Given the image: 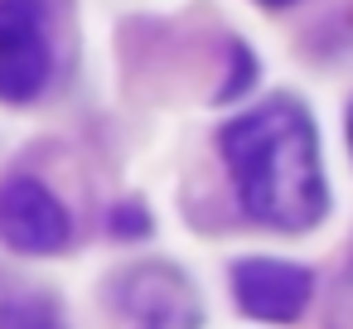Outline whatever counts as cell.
<instances>
[{"instance_id": "obj_1", "label": "cell", "mask_w": 353, "mask_h": 329, "mask_svg": "<svg viewBox=\"0 0 353 329\" xmlns=\"http://www.w3.org/2000/svg\"><path fill=\"white\" fill-rule=\"evenodd\" d=\"M218 146H223L232 189L256 223L305 232L324 218L329 189L319 165V136L300 102L271 97L242 112L237 121L223 126Z\"/></svg>"}, {"instance_id": "obj_2", "label": "cell", "mask_w": 353, "mask_h": 329, "mask_svg": "<svg viewBox=\"0 0 353 329\" xmlns=\"http://www.w3.org/2000/svg\"><path fill=\"white\" fill-rule=\"evenodd\" d=\"M54 54L39 0H0V102H34L49 83Z\"/></svg>"}, {"instance_id": "obj_3", "label": "cell", "mask_w": 353, "mask_h": 329, "mask_svg": "<svg viewBox=\"0 0 353 329\" xmlns=\"http://www.w3.org/2000/svg\"><path fill=\"white\" fill-rule=\"evenodd\" d=\"M73 237L68 208L59 203V194L34 179V175H10L0 184V242L30 252V257H49L63 252Z\"/></svg>"}, {"instance_id": "obj_4", "label": "cell", "mask_w": 353, "mask_h": 329, "mask_svg": "<svg viewBox=\"0 0 353 329\" xmlns=\"http://www.w3.org/2000/svg\"><path fill=\"white\" fill-rule=\"evenodd\" d=\"M232 295L242 315L266 319V324H290L305 315L314 295V276L281 257H247L232 266Z\"/></svg>"}, {"instance_id": "obj_5", "label": "cell", "mask_w": 353, "mask_h": 329, "mask_svg": "<svg viewBox=\"0 0 353 329\" xmlns=\"http://www.w3.org/2000/svg\"><path fill=\"white\" fill-rule=\"evenodd\" d=\"M126 329H199V295L174 266H136L121 281Z\"/></svg>"}, {"instance_id": "obj_6", "label": "cell", "mask_w": 353, "mask_h": 329, "mask_svg": "<svg viewBox=\"0 0 353 329\" xmlns=\"http://www.w3.org/2000/svg\"><path fill=\"white\" fill-rule=\"evenodd\" d=\"M0 329H68L49 295H0Z\"/></svg>"}, {"instance_id": "obj_7", "label": "cell", "mask_w": 353, "mask_h": 329, "mask_svg": "<svg viewBox=\"0 0 353 329\" xmlns=\"http://www.w3.org/2000/svg\"><path fill=\"white\" fill-rule=\"evenodd\" d=\"M112 232H117V237H145V232H150L145 208H141V203H121V208L112 213Z\"/></svg>"}, {"instance_id": "obj_8", "label": "cell", "mask_w": 353, "mask_h": 329, "mask_svg": "<svg viewBox=\"0 0 353 329\" xmlns=\"http://www.w3.org/2000/svg\"><path fill=\"white\" fill-rule=\"evenodd\" d=\"M232 83L223 88V97H237L242 88H252V78H256V59H252V49H242V44H232Z\"/></svg>"}, {"instance_id": "obj_9", "label": "cell", "mask_w": 353, "mask_h": 329, "mask_svg": "<svg viewBox=\"0 0 353 329\" xmlns=\"http://www.w3.org/2000/svg\"><path fill=\"white\" fill-rule=\"evenodd\" d=\"M261 6H295V0H261Z\"/></svg>"}, {"instance_id": "obj_10", "label": "cell", "mask_w": 353, "mask_h": 329, "mask_svg": "<svg viewBox=\"0 0 353 329\" xmlns=\"http://www.w3.org/2000/svg\"><path fill=\"white\" fill-rule=\"evenodd\" d=\"M348 146H353V112H348Z\"/></svg>"}]
</instances>
